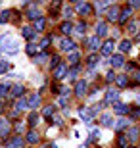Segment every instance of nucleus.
<instances>
[{"instance_id":"obj_46","label":"nucleus","mask_w":140,"mask_h":148,"mask_svg":"<svg viewBox=\"0 0 140 148\" xmlns=\"http://www.w3.org/2000/svg\"><path fill=\"white\" fill-rule=\"evenodd\" d=\"M64 14H65V17H69V16H71V8H65Z\"/></svg>"},{"instance_id":"obj_3","label":"nucleus","mask_w":140,"mask_h":148,"mask_svg":"<svg viewBox=\"0 0 140 148\" xmlns=\"http://www.w3.org/2000/svg\"><path fill=\"white\" fill-rule=\"evenodd\" d=\"M40 104V96L38 94H31V98L27 100V108H37Z\"/></svg>"},{"instance_id":"obj_42","label":"nucleus","mask_w":140,"mask_h":148,"mask_svg":"<svg viewBox=\"0 0 140 148\" xmlns=\"http://www.w3.org/2000/svg\"><path fill=\"white\" fill-rule=\"evenodd\" d=\"M115 77H117V75H115V73H113V71H109L108 75H106V79H108V81L111 83V81H115Z\"/></svg>"},{"instance_id":"obj_29","label":"nucleus","mask_w":140,"mask_h":148,"mask_svg":"<svg viewBox=\"0 0 140 148\" xmlns=\"http://www.w3.org/2000/svg\"><path fill=\"white\" fill-rule=\"evenodd\" d=\"M123 127H127V121H125V119H119L117 123H115V129H117V131H121Z\"/></svg>"},{"instance_id":"obj_8","label":"nucleus","mask_w":140,"mask_h":148,"mask_svg":"<svg viewBox=\"0 0 140 148\" xmlns=\"http://www.w3.org/2000/svg\"><path fill=\"white\" fill-rule=\"evenodd\" d=\"M59 46H61V50H73L75 48V42L69 40V38H64V40L59 42Z\"/></svg>"},{"instance_id":"obj_5","label":"nucleus","mask_w":140,"mask_h":148,"mask_svg":"<svg viewBox=\"0 0 140 148\" xmlns=\"http://www.w3.org/2000/svg\"><path fill=\"white\" fill-rule=\"evenodd\" d=\"M109 64H111L113 67H121V66H123V56H121V54H115V56H111V60H109Z\"/></svg>"},{"instance_id":"obj_9","label":"nucleus","mask_w":140,"mask_h":148,"mask_svg":"<svg viewBox=\"0 0 140 148\" xmlns=\"http://www.w3.org/2000/svg\"><path fill=\"white\" fill-rule=\"evenodd\" d=\"M92 115H94V110H85V108L81 110V117H83L85 123H88V121L92 119Z\"/></svg>"},{"instance_id":"obj_36","label":"nucleus","mask_w":140,"mask_h":148,"mask_svg":"<svg viewBox=\"0 0 140 148\" xmlns=\"http://www.w3.org/2000/svg\"><path fill=\"white\" fill-rule=\"evenodd\" d=\"M119 146L127 148V137H119Z\"/></svg>"},{"instance_id":"obj_7","label":"nucleus","mask_w":140,"mask_h":148,"mask_svg":"<svg viewBox=\"0 0 140 148\" xmlns=\"http://www.w3.org/2000/svg\"><path fill=\"white\" fill-rule=\"evenodd\" d=\"M106 33H108V27H106V23H98L96 25V37H106Z\"/></svg>"},{"instance_id":"obj_10","label":"nucleus","mask_w":140,"mask_h":148,"mask_svg":"<svg viewBox=\"0 0 140 148\" xmlns=\"http://www.w3.org/2000/svg\"><path fill=\"white\" fill-rule=\"evenodd\" d=\"M77 12H79V14H83V16H88V14L92 12V8L88 4H77Z\"/></svg>"},{"instance_id":"obj_34","label":"nucleus","mask_w":140,"mask_h":148,"mask_svg":"<svg viewBox=\"0 0 140 148\" xmlns=\"http://www.w3.org/2000/svg\"><path fill=\"white\" fill-rule=\"evenodd\" d=\"M69 62H71V64H77V62H79V54H77V52H73V54L69 56Z\"/></svg>"},{"instance_id":"obj_21","label":"nucleus","mask_w":140,"mask_h":148,"mask_svg":"<svg viewBox=\"0 0 140 148\" xmlns=\"http://www.w3.org/2000/svg\"><path fill=\"white\" fill-rule=\"evenodd\" d=\"M119 48H121V52H129L130 50V40H121Z\"/></svg>"},{"instance_id":"obj_30","label":"nucleus","mask_w":140,"mask_h":148,"mask_svg":"<svg viewBox=\"0 0 140 148\" xmlns=\"http://www.w3.org/2000/svg\"><path fill=\"white\" fill-rule=\"evenodd\" d=\"M8 129H10V127L6 125V121H2V125H0V135H2V137H4L6 133H8Z\"/></svg>"},{"instance_id":"obj_15","label":"nucleus","mask_w":140,"mask_h":148,"mask_svg":"<svg viewBox=\"0 0 140 148\" xmlns=\"http://www.w3.org/2000/svg\"><path fill=\"white\" fill-rule=\"evenodd\" d=\"M98 46H100V38L92 37L90 40H88V48H90V50H98Z\"/></svg>"},{"instance_id":"obj_44","label":"nucleus","mask_w":140,"mask_h":148,"mask_svg":"<svg viewBox=\"0 0 140 148\" xmlns=\"http://www.w3.org/2000/svg\"><path fill=\"white\" fill-rule=\"evenodd\" d=\"M8 67H10V66H8V64H4V62H0V73H2V71H6Z\"/></svg>"},{"instance_id":"obj_16","label":"nucleus","mask_w":140,"mask_h":148,"mask_svg":"<svg viewBox=\"0 0 140 148\" xmlns=\"http://www.w3.org/2000/svg\"><path fill=\"white\" fill-rule=\"evenodd\" d=\"M127 112H129V108H127L125 104H115V114H119V115H125Z\"/></svg>"},{"instance_id":"obj_12","label":"nucleus","mask_w":140,"mask_h":148,"mask_svg":"<svg viewBox=\"0 0 140 148\" xmlns=\"http://www.w3.org/2000/svg\"><path fill=\"white\" fill-rule=\"evenodd\" d=\"M130 14H132V10H130V8H125V10L121 12V16H119V21L125 23V21H127V19L130 17Z\"/></svg>"},{"instance_id":"obj_6","label":"nucleus","mask_w":140,"mask_h":148,"mask_svg":"<svg viewBox=\"0 0 140 148\" xmlns=\"http://www.w3.org/2000/svg\"><path fill=\"white\" fill-rule=\"evenodd\" d=\"M75 92L79 94V96H83V94L86 92V81H79L75 85Z\"/></svg>"},{"instance_id":"obj_25","label":"nucleus","mask_w":140,"mask_h":148,"mask_svg":"<svg viewBox=\"0 0 140 148\" xmlns=\"http://www.w3.org/2000/svg\"><path fill=\"white\" fill-rule=\"evenodd\" d=\"M37 121H38V115L35 114V112H33V114L29 115V125H33V127H35V125H37Z\"/></svg>"},{"instance_id":"obj_4","label":"nucleus","mask_w":140,"mask_h":148,"mask_svg":"<svg viewBox=\"0 0 140 148\" xmlns=\"http://www.w3.org/2000/svg\"><path fill=\"white\" fill-rule=\"evenodd\" d=\"M65 71H67V66H65V64H59V66L56 67V71H54V77L56 79H61V77L65 75Z\"/></svg>"},{"instance_id":"obj_48","label":"nucleus","mask_w":140,"mask_h":148,"mask_svg":"<svg viewBox=\"0 0 140 148\" xmlns=\"http://www.w3.org/2000/svg\"><path fill=\"white\" fill-rule=\"evenodd\" d=\"M136 83H140V73H136Z\"/></svg>"},{"instance_id":"obj_26","label":"nucleus","mask_w":140,"mask_h":148,"mask_svg":"<svg viewBox=\"0 0 140 148\" xmlns=\"http://www.w3.org/2000/svg\"><path fill=\"white\" fill-rule=\"evenodd\" d=\"M61 31H64L65 35H69L71 31H73V25H71V23H64V25H61Z\"/></svg>"},{"instance_id":"obj_19","label":"nucleus","mask_w":140,"mask_h":148,"mask_svg":"<svg viewBox=\"0 0 140 148\" xmlns=\"http://www.w3.org/2000/svg\"><path fill=\"white\" fill-rule=\"evenodd\" d=\"M27 17H29V19H35V21H37V19H40V14H38L35 8H31V10H29V14H27Z\"/></svg>"},{"instance_id":"obj_23","label":"nucleus","mask_w":140,"mask_h":148,"mask_svg":"<svg viewBox=\"0 0 140 148\" xmlns=\"http://www.w3.org/2000/svg\"><path fill=\"white\" fill-rule=\"evenodd\" d=\"M12 94H14V96H21L23 94V87L21 85H16V87L12 88Z\"/></svg>"},{"instance_id":"obj_14","label":"nucleus","mask_w":140,"mask_h":148,"mask_svg":"<svg viewBox=\"0 0 140 148\" xmlns=\"http://www.w3.org/2000/svg\"><path fill=\"white\" fill-rule=\"evenodd\" d=\"M8 146H10V148H21L23 146V140L19 137H16V138H12L10 143H8Z\"/></svg>"},{"instance_id":"obj_47","label":"nucleus","mask_w":140,"mask_h":148,"mask_svg":"<svg viewBox=\"0 0 140 148\" xmlns=\"http://www.w3.org/2000/svg\"><path fill=\"white\" fill-rule=\"evenodd\" d=\"M130 6H132V8H136V6H140V2H138V0H132V2H130Z\"/></svg>"},{"instance_id":"obj_31","label":"nucleus","mask_w":140,"mask_h":148,"mask_svg":"<svg viewBox=\"0 0 140 148\" xmlns=\"http://www.w3.org/2000/svg\"><path fill=\"white\" fill-rule=\"evenodd\" d=\"M44 115H46V117L54 115V106H48V108H44Z\"/></svg>"},{"instance_id":"obj_38","label":"nucleus","mask_w":140,"mask_h":148,"mask_svg":"<svg viewBox=\"0 0 140 148\" xmlns=\"http://www.w3.org/2000/svg\"><path fill=\"white\" fill-rule=\"evenodd\" d=\"M96 60H98L96 56H90V58H88V66H90V67H94V66H96Z\"/></svg>"},{"instance_id":"obj_2","label":"nucleus","mask_w":140,"mask_h":148,"mask_svg":"<svg viewBox=\"0 0 140 148\" xmlns=\"http://www.w3.org/2000/svg\"><path fill=\"white\" fill-rule=\"evenodd\" d=\"M117 98H119V92H117V90H113V88H109L108 94H106V104H109V102H115Z\"/></svg>"},{"instance_id":"obj_37","label":"nucleus","mask_w":140,"mask_h":148,"mask_svg":"<svg viewBox=\"0 0 140 148\" xmlns=\"http://www.w3.org/2000/svg\"><path fill=\"white\" fill-rule=\"evenodd\" d=\"M129 31H130V33H136V31H138V23H130Z\"/></svg>"},{"instance_id":"obj_27","label":"nucleus","mask_w":140,"mask_h":148,"mask_svg":"<svg viewBox=\"0 0 140 148\" xmlns=\"http://www.w3.org/2000/svg\"><path fill=\"white\" fill-rule=\"evenodd\" d=\"M111 115H104V117H102V123H104V125H106V127H111L113 125V123H111Z\"/></svg>"},{"instance_id":"obj_24","label":"nucleus","mask_w":140,"mask_h":148,"mask_svg":"<svg viewBox=\"0 0 140 148\" xmlns=\"http://www.w3.org/2000/svg\"><path fill=\"white\" fill-rule=\"evenodd\" d=\"M35 29H37V31H42L44 29V17H40V19L35 21Z\"/></svg>"},{"instance_id":"obj_39","label":"nucleus","mask_w":140,"mask_h":148,"mask_svg":"<svg viewBox=\"0 0 140 148\" xmlns=\"http://www.w3.org/2000/svg\"><path fill=\"white\" fill-rule=\"evenodd\" d=\"M8 88H10L8 85H0V96H4V94L8 92Z\"/></svg>"},{"instance_id":"obj_32","label":"nucleus","mask_w":140,"mask_h":148,"mask_svg":"<svg viewBox=\"0 0 140 148\" xmlns=\"http://www.w3.org/2000/svg\"><path fill=\"white\" fill-rule=\"evenodd\" d=\"M52 42V37H46V38H42V42H40V48H46L48 44Z\"/></svg>"},{"instance_id":"obj_11","label":"nucleus","mask_w":140,"mask_h":148,"mask_svg":"<svg viewBox=\"0 0 140 148\" xmlns=\"http://www.w3.org/2000/svg\"><path fill=\"white\" fill-rule=\"evenodd\" d=\"M108 17L111 19V21H113V19H119V8H117V6H113V8L108 10Z\"/></svg>"},{"instance_id":"obj_20","label":"nucleus","mask_w":140,"mask_h":148,"mask_svg":"<svg viewBox=\"0 0 140 148\" xmlns=\"http://www.w3.org/2000/svg\"><path fill=\"white\" fill-rule=\"evenodd\" d=\"M23 37L25 38H35V31L31 27H23Z\"/></svg>"},{"instance_id":"obj_41","label":"nucleus","mask_w":140,"mask_h":148,"mask_svg":"<svg viewBox=\"0 0 140 148\" xmlns=\"http://www.w3.org/2000/svg\"><path fill=\"white\" fill-rule=\"evenodd\" d=\"M50 64H52V67H58V66H59V58H58V56H54Z\"/></svg>"},{"instance_id":"obj_28","label":"nucleus","mask_w":140,"mask_h":148,"mask_svg":"<svg viewBox=\"0 0 140 148\" xmlns=\"http://www.w3.org/2000/svg\"><path fill=\"white\" fill-rule=\"evenodd\" d=\"M27 54L29 56H35V54H37V46H35V44H29V46H27Z\"/></svg>"},{"instance_id":"obj_35","label":"nucleus","mask_w":140,"mask_h":148,"mask_svg":"<svg viewBox=\"0 0 140 148\" xmlns=\"http://www.w3.org/2000/svg\"><path fill=\"white\" fill-rule=\"evenodd\" d=\"M16 52H17V44H16V42L12 44V48H8V50H6V54H16Z\"/></svg>"},{"instance_id":"obj_49","label":"nucleus","mask_w":140,"mask_h":148,"mask_svg":"<svg viewBox=\"0 0 140 148\" xmlns=\"http://www.w3.org/2000/svg\"><path fill=\"white\" fill-rule=\"evenodd\" d=\"M0 112H2V102H0Z\"/></svg>"},{"instance_id":"obj_22","label":"nucleus","mask_w":140,"mask_h":148,"mask_svg":"<svg viewBox=\"0 0 140 148\" xmlns=\"http://www.w3.org/2000/svg\"><path fill=\"white\" fill-rule=\"evenodd\" d=\"M27 140H29L31 144H35V143L38 140V135H37L35 131H29V135H27Z\"/></svg>"},{"instance_id":"obj_17","label":"nucleus","mask_w":140,"mask_h":148,"mask_svg":"<svg viewBox=\"0 0 140 148\" xmlns=\"http://www.w3.org/2000/svg\"><path fill=\"white\" fill-rule=\"evenodd\" d=\"M115 81H117L119 87H127V85H129V79H127L125 75H117V77H115Z\"/></svg>"},{"instance_id":"obj_45","label":"nucleus","mask_w":140,"mask_h":148,"mask_svg":"<svg viewBox=\"0 0 140 148\" xmlns=\"http://www.w3.org/2000/svg\"><path fill=\"white\" fill-rule=\"evenodd\" d=\"M96 138H100V131H92V140H96Z\"/></svg>"},{"instance_id":"obj_13","label":"nucleus","mask_w":140,"mask_h":148,"mask_svg":"<svg viewBox=\"0 0 140 148\" xmlns=\"http://www.w3.org/2000/svg\"><path fill=\"white\" fill-rule=\"evenodd\" d=\"M138 135H140L138 129H129V133H127V138L135 143V140H138Z\"/></svg>"},{"instance_id":"obj_40","label":"nucleus","mask_w":140,"mask_h":148,"mask_svg":"<svg viewBox=\"0 0 140 148\" xmlns=\"http://www.w3.org/2000/svg\"><path fill=\"white\" fill-rule=\"evenodd\" d=\"M44 60H46V54H38L37 58H35V62H38V64H42Z\"/></svg>"},{"instance_id":"obj_43","label":"nucleus","mask_w":140,"mask_h":148,"mask_svg":"<svg viewBox=\"0 0 140 148\" xmlns=\"http://www.w3.org/2000/svg\"><path fill=\"white\" fill-rule=\"evenodd\" d=\"M85 29H86V25H85V23H79V25H77V31H79V33H85Z\"/></svg>"},{"instance_id":"obj_18","label":"nucleus","mask_w":140,"mask_h":148,"mask_svg":"<svg viewBox=\"0 0 140 148\" xmlns=\"http://www.w3.org/2000/svg\"><path fill=\"white\" fill-rule=\"evenodd\" d=\"M25 108H27V100H17L16 102V112H21V110H25Z\"/></svg>"},{"instance_id":"obj_1","label":"nucleus","mask_w":140,"mask_h":148,"mask_svg":"<svg viewBox=\"0 0 140 148\" xmlns=\"http://www.w3.org/2000/svg\"><path fill=\"white\" fill-rule=\"evenodd\" d=\"M113 46H115V44H113V40H108V42L102 46V54L104 56H111L113 54Z\"/></svg>"},{"instance_id":"obj_33","label":"nucleus","mask_w":140,"mask_h":148,"mask_svg":"<svg viewBox=\"0 0 140 148\" xmlns=\"http://www.w3.org/2000/svg\"><path fill=\"white\" fill-rule=\"evenodd\" d=\"M8 17H10V12H2V14H0V23L8 21Z\"/></svg>"}]
</instances>
